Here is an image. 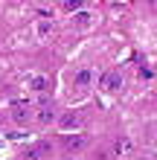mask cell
Returning <instances> with one entry per match:
<instances>
[{
  "label": "cell",
  "mask_w": 157,
  "mask_h": 160,
  "mask_svg": "<svg viewBox=\"0 0 157 160\" xmlns=\"http://www.w3.org/2000/svg\"><path fill=\"white\" fill-rule=\"evenodd\" d=\"M35 117H38V122H41V125L52 122V119H55V105H52V102H41V105H38V111H35Z\"/></svg>",
  "instance_id": "obj_1"
},
{
  "label": "cell",
  "mask_w": 157,
  "mask_h": 160,
  "mask_svg": "<svg viewBox=\"0 0 157 160\" xmlns=\"http://www.w3.org/2000/svg\"><path fill=\"white\" fill-rule=\"evenodd\" d=\"M87 143H90V140H87L85 134H73V137H67V140H64V148H67L70 154H76V152H81V148H85Z\"/></svg>",
  "instance_id": "obj_2"
},
{
  "label": "cell",
  "mask_w": 157,
  "mask_h": 160,
  "mask_svg": "<svg viewBox=\"0 0 157 160\" xmlns=\"http://www.w3.org/2000/svg\"><path fill=\"white\" fill-rule=\"evenodd\" d=\"M81 122H85V117H81L79 111H67V114L61 117V128H64V131H70V128H79Z\"/></svg>",
  "instance_id": "obj_3"
},
{
  "label": "cell",
  "mask_w": 157,
  "mask_h": 160,
  "mask_svg": "<svg viewBox=\"0 0 157 160\" xmlns=\"http://www.w3.org/2000/svg\"><path fill=\"white\" fill-rule=\"evenodd\" d=\"M102 88L105 90H119V88H122V76H119L116 70H108L102 76Z\"/></svg>",
  "instance_id": "obj_4"
},
{
  "label": "cell",
  "mask_w": 157,
  "mask_h": 160,
  "mask_svg": "<svg viewBox=\"0 0 157 160\" xmlns=\"http://www.w3.org/2000/svg\"><path fill=\"white\" fill-rule=\"evenodd\" d=\"M47 152H50V146H47V143H41V146H32V148H26V154H23V157H26V160H41Z\"/></svg>",
  "instance_id": "obj_5"
},
{
  "label": "cell",
  "mask_w": 157,
  "mask_h": 160,
  "mask_svg": "<svg viewBox=\"0 0 157 160\" xmlns=\"http://www.w3.org/2000/svg\"><path fill=\"white\" fill-rule=\"evenodd\" d=\"M90 82H93V73H90V70H79L76 73V84H79V88H87Z\"/></svg>",
  "instance_id": "obj_6"
},
{
  "label": "cell",
  "mask_w": 157,
  "mask_h": 160,
  "mask_svg": "<svg viewBox=\"0 0 157 160\" xmlns=\"http://www.w3.org/2000/svg\"><path fill=\"white\" fill-rule=\"evenodd\" d=\"M12 117H15L17 122H26V119H29V105H15Z\"/></svg>",
  "instance_id": "obj_7"
},
{
  "label": "cell",
  "mask_w": 157,
  "mask_h": 160,
  "mask_svg": "<svg viewBox=\"0 0 157 160\" xmlns=\"http://www.w3.org/2000/svg\"><path fill=\"white\" fill-rule=\"evenodd\" d=\"M32 88H35V90H47V88H50V79H47V76H35V79H32Z\"/></svg>",
  "instance_id": "obj_8"
},
{
  "label": "cell",
  "mask_w": 157,
  "mask_h": 160,
  "mask_svg": "<svg viewBox=\"0 0 157 160\" xmlns=\"http://www.w3.org/2000/svg\"><path fill=\"white\" fill-rule=\"evenodd\" d=\"M52 35V23H38V38H50Z\"/></svg>",
  "instance_id": "obj_9"
},
{
  "label": "cell",
  "mask_w": 157,
  "mask_h": 160,
  "mask_svg": "<svg viewBox=\"0 0 157 160\" xmlns=\"http://www.w3.org/2000/svg\"><path fill=\"white\" fill-rule=\"evenodd\" d=\"M114 148H116V152H128V148H131V143L122 137V140H116V143H114Z\"/></svg>",
  "instance_id": "obj_10"
},
{
  "label": "cell",
  "mask_w": 157,
  "mask_h": 160,
  "mask_svg": "<svg viewBox=\"0 0 157 160\" xmlns=\"http://www.w3.org/2000/svg\"><path fill=\"white\" fill-rule=\"evenodd\" d=\"M79 23H90V12H81L79 15Z\"/></svg>",
  "instance_id": "obj_11"
},
{
  "label": "cell",
  "mask_w": 157,
  "mask_h": 160,
  "mask_svg": "<svg viewBox=\"0 0 157 160\" xmlns=\"http://www.w3.org/2000/svg\"><path fill=\"white\" fill-rule=\"evenodd\" d=\"M70 160H79V157H70Z\"/></svg>",
  "instance_id": "obj_12"
}]
</instances>
